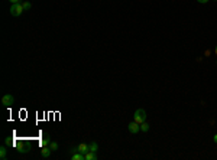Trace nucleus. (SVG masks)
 <instances>
[{
    "label": "nucleus",
    "mask_w": 217,
    "mask_h": 160,
    "mask_svg": "<svg viewBox=\"0 0 217 160\" xmlns=\"http://www.w3.org/2000/svg\"><path fill=\"white\" fill-rule=\"evenodd\" d=\"M133 121H136L139 124H142L143 121H146V111H145L143 108H138L136 111H135V115H133Z\"/></svg>",
    "instance_id": "obj_1"
},
{
    "label": "nucleus",
    "mask_w": 217,
    "mask_h": 160,
    "mask_svg": "<svg viewBox=\"0 0 217 160\" xmlns=\"http://www.w3.org/2000/svg\"><path fill=\"white\" fill-rule=\"evenodd\" d=\"M23 6L20 5V3H15V5H12L10 6V15L12 16H15V18H18V16H20L22 13H23Z\"/></svg>",
    "instance_id": "obj_2"
},
{
    "label": "nucleus",
    "mask_w": 217,
    "mask_h": 160,
    "mask_svg": "<svg viewBox=\"0 0 217 160\" xmlns=\"http://www.w3.org/2000/svg\"><path fill=\"white\" fill-rule=\"evenodd\" d=\"M2 104H3L5 107L13 105V104H15V97H13V95H10V94L3 95V97H2Z\"/></svg>",
    "instance_id": "obj_3"
},
{
    "label": "nucleus",
    "mask_w": 217,
    "mask_h": 160,
    "mask_svg": "<svg viewBox=\"0 0 217 160\" xmlns=\"http://www.w3.org/2000/svg\"><path fill=\"white\" fill-rule=\"evenodd\" d=\"M127 130H129V133H132V134H138L139 131H140V124L136 123V121H132V123H129V125H127Z\"/></svg>",
    "instance_id": "obj_4"
},
{
    "label": "nucleus",
    "mask_w": 217,
    "mask_h": 160,
    "mask_svg": "<svg viewBox=\"0 0 217 160\" xmlns=\"http://www.w3.org/2000/svg\"><path fill=\"white\" fill-rule=\"evenodd\" d=\"M51 153H52V150H51L49 146H43L42 150H41V156H42L43 159H48L49 156H51Z\"/></svg>",
    "instance_id": "obj_5"
},
{
    "label": "nucleus",
    "mask_w": 217,
    "mask_h": 160,
    "mask_svg": "<svg viewBox=\"0 0 217 160\" xmlns=\"http://www.w3.org/2000/svg\"><path fill=\"white\" fill-rule=\"evenodd\" d=\"M78 152L80 153H88L90 152V144H85V143H81V144H78Z\"/></svg>",
    "instance_id": "obj_6"
},
{
    "label": "nucleus",
    "mask_w": 217,
    "mask_h": 160,
    "mask_svg": "<svg viewBox=\"0 0 217 160\" xmlns=\"http://www.w3.org/2000/svg\"><path fill=\"white\" fill-rule=\"evenodd\" d=\"M71 160H85V156L80 152H75V153H72Z\"/></svg>",
    "instance_id": "obj_7"
},
{
    "label": "nucleus",
    "mask_w": 217,
    "mask_h": 160,
    "mask_svg": "<svg viewBox=\"0 0 217 160\" xmlns=\"http://www.w3.org/2000/svg\"><path fill=\"white\" fill-rule=\"evenodd\" d=\"M0 159L2 160L7 159V148H6V146H2V147H0Z\"/></svg>",
    "instance_id": "obj_8"
},
{
    "label": "nucleus",
    "mask_w": 217,
    "mask_h": 160,
    "mask_svg": "<svg viewBox=\"0 0 217 160\" xmlns=\"http://www.w3.org/2000/svg\"><path fill=\"white\" fill-rule=\"evenodd\" d=\"M85 160H97L98 157H97V153H94V152H88V153H85Z\"/></svg>",
    "instance_id": "obj_9"
},
{
    "label": "nucleus",
    "mask_w": 217,
    "mask_h": 160,
    "mask_svg": "<svg viewBox=\"0 0 217 160\" xmlns=\"http://www.w3.org/2000/svg\"><path fill=\"white\" fill-rule=\"evenodd\" d=\"M90 152H94V153H97V152H98V144H97L96 142H91L90 143Z\"/></svg>",
    "instance_id": "obj_10"
},
{
    "label": "nucleus",
    "mask_w": 217,
    "mask_h": 160,
    "mask_svg": "<svg viewBox=\"0 0 217 160\" xmlns=\"http://www.w3.org/2000/svg\"><path fill=\"white\" fill-rule=\"evenodd\" d=\"M49 143H51V138H49L48 134H43V138H42V147L43 146H49Z\"/></svg>",
    "instance_id": "obj_11"
},
{
    "label": "nucleus",
    "mask_w": 217,
    "mask_h": 160,
    "mask_svg": "<svg viewBox=\"0 0 217 160\" xmlns=\"http://www.w3.org/2000/svg\"><path fill=\"white\" fill-rule=\"evenodd\" d=\"M140 131H145V133H146V131H149V124H148L146 121H143V123L140 124Z\"/></svg>",
    "instance_id": "obj_12"
},
{
    "label": "nucleus",
    "mask_w": 217,
    "mask_h": 160,
    "mask_svg": "<svg viewBox=\"0 0 217 160\" xmlns=\"http://www.w3.org/2000/svg\"><path fill=\"white\" fill-rule=\"evenodd\" d=\"M49 147H51V150H52V152H55V150H58V143L51 142V143H49Z\"/></svg>",
    "instance_id": "obj_13"
},
{
    "label": "nucleus",
    "mask_w": 217,
    "mask_h": 160,
    "mask_svg": "<svg viewBox=\"0 0 217 160\" xmlns=\"http://www.w3.org/2000/svg\"><path fill=\"white\" fill-rule=\"evenodd\" d=\"M18 152H19V153H28L29 150H28V147H23V146H19V147H18Z\"/></svg>",
    "instance_id": "obj_14"
},
{
    "label": "nucleus",
    "mask_w": 217,
    "mask_h": 160,
    "mask_svg": "<svg viewBox=\"0 0 217 160\" xmlns=\"http://www.w3.org/2000/svg\"><path fill=\"white\" fill-rule=\"evenodd\" d=\"M22 6H23L25 10H29L30 7H32V5H30L29 2H23V3H22Z\"/></svg>",
    "instance_id": "obj_15"
},
{
    "label": "nucleus",
    "mask_w": 217,
    "mask_h": 160,
    "mask_svg": "<svg viewBox=\"0 0 217 160\" xmlns=\"http://www.w3.org/2000/svg\"><path fill=\"white\" fill-rule=\"evenodd\" d=\"M5 144H6V146H10V144H12V142H10V138H9V137L5 138Z\"/></svg>",
    "instance_id": "obj_16"
},
{
    "label": "nucleus",
    "mask_w": 217,
    "mask_h": 160,
    "mask_svg": "<svg viewBox=\"0 0 217 160\" xmlns=\"http://www.w3.org/2000/svg\"><path fill=\"white\" fill-rule=\"evenodd\" d=\"M12 5H15V3H20V0H9Z\"/></svg>",
    "instance_id": "obj_17"
},
{
    "label": "nucleus",
    "mask_w": 217,
    "mask_h": 160,
    "mask_svg": "<svg viewBox=\"0 0 217 160\" xmlns=\"http://www.w3.org/2000/svg\"><path fill=\"white\" fill-rule=\"evenodd\" d=\"M197 2H198V3H203V5H204V3H207V2H210V0H197Z\"/></svg>",
    "instance_id": "obj_18"
},
{
    "label": "nucleus",
    "mask_w": 217,
    "mask_h": 160,
    "mask_svg": "<svg viewBox=\"0 0 217 160\" xmlns=\"http://www.w3.org/2000/svg\"><path fill=\"white\" fill-rule=\"evenodd\" d=\"M213 142L217 144V134H214V137H213Z\"/></svg>",
    "instance_id": "obj_19"
},
{
    "label": "nucleus",
    "mask_w": 217,
    "mask_h": 160,
    "mask_svg": "<svg viewBox=\"0 0 217 160\" xmlns=\"http://www.w3.org/2000/svg\"><path fill=\"white\" fill-rule=\"evenodd\" d=\"M214 53H216V55H217V46L214 48Z\"/></svg>",
    "instance_id": "obj_20"
}]
</instances>
